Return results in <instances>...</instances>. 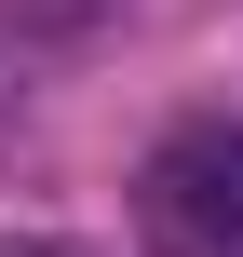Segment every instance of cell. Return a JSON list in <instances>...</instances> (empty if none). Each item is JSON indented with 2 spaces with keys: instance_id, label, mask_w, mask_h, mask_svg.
<instances>
[{
  "instance_id": "6da1fadb",
  "label": "cell",
  "mask_w": 243,
  "mask_h": 257,
  "mask_svg": "<svg viewBox=\"0 0 243 257\" xmlns=\"http://www.w3.org/2000/svg\"><path fill=\"white\" fill-rule=\"evenodd\" d=\"M135 190L162 257H243V122H176Z\"/></svg>"
},
{
  "instance_id": "7a4b0ae2",
  "label": "cell",
  "mask_w": 243,
  "mask_h": 257,
  "mask_svg": "<svg viewBox=\"0 0 243 257\" xmlns=\"http://www.w3.org/2000/svg\"><path fill=\"white\" fill-rule=\"evenodd\" d=\"M0 14H14V27H27V41H81V27H95V14H108V0H0Z\"/></svg>"
},
{
  "instance_id": "3957f363",
  "label": "cell",
  "mask_w": 243,
  "mask_h": 257,
  "mask_svg": "<svg viewBox=\"0 0 243 257\" xmlns=\"http://www.w3.org/2000/svg\"><path fill=\"white\" fill-rule=\"evenodd\" d=\"M0 257H68V244H0Z\"/></svg>"
}]
</instances>
